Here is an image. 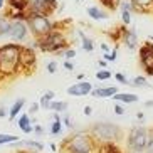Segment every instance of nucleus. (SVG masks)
<instances>
[{"instance_id":"1","label":"nucleus","mask_w":153,"mask_h":153,"mask_svg":"<svg viewBox=\"0 0 153 153\" xmlns=\"http://www.w3.org/2000/svg\"><path fill=\"white\" fill-rule=\"evenodd\" d=\"M20 51L22 45L15 42H7L0 45V76H14L20 72Z\"/></svg>"},{"instance_id":"2","label":"nucleus","mask_w":153,"mask_h":153,"mask_svg":"<svg viewBox=\"0 0 153 153\" xmlns=\"http://www.w3.org/2000/svg\"><path fill=\"white\" fill-rule=\"evenodd\" d=\"M30 47H39L42 52H52V54H61L64 56V52L68 51L69 47V41H66V36L64 32L61 30H52L49 32L47 36L41 37V39H34L32 44H29Z\"/></svg>"},{"instance_id":"3","label":"nucleus","mask_w":153,"mask_h":153,"mask_svg":"<svg viewBox=\"0 0 153 153\" xmlns=\"http://www.w3.org/2000/svg\"><path fill=\"white\" fill-rule=\"evenodd\" d=\"M61 148L66 153H93L94 152V138L89 133L79 131V133L69 136L68 140H64Z\"/></svg>"},{"instance_id":"4","label":"nucleus","mask_w":153,"mask_h":153,"mask_svg":"<svg viewBox=\"0 0 153 153\" xmlns=\"http://www.w3.org/2000/svg\"><path fill=\"white\" fill-rule=\"evenodd\" d=\"M89 135L94 138V141H104V143H113L123 136V131L118 125L111 123H96L89 130Z\"/></svg>"},{"instance_id":"5","label":"nucleus","mask_w":153,"mask_h":153,"mask_svg":"<svg viewBox=\"0 0 153 153\" xmlns=\"http://www.w3.org/2000/svg\"><path fill=\"white\" fill-rule=\"evenodd\" d=\"M27 25L30 29V34L36 39L47 36L49 32L54 30V22L51 20V17L47 15H36V14H29L27 15Z\"/></svg>"},{"instance_id":"6","label":"nucleus","mask_w":153,"mask_h":153,"mask_svg":"<svg viewBox=\"0 0 153 153\" xmlns=\"http://www.w3.org/2000/svg\"><path fill=\"white\" fill-rule=\"evenodd\" d=\"M150 131L143 126H133L128 133V148L133 153H143L146 152Z\"/></svg>"},{"instance_id":"7","label":"nucleus","mask_w":153,"mask_h":153,"mask_svg":"<svg viewBox=\"0 0 153 153\" xmlns=\"http://www.w3.org/2000/svg\"><path fill=\"white\" fill-rule=\"evenodd\" d=\"M9 37H10V41L15 42V44L27 42V39L30 37V29H29L27 22L25 20H12Z\"/></svg>"},{"instance_id":"8","label":"nucleus","mask_w":153,"mask_h":153,"mask_svg":"<svg viewBox=\"0 0 153 153\" xmlns=\"http://www.w3.org/2000/svg\"><path fill=\"white\" fill-rule=\"evenodd\" d=\"M57 0H29V10L27 14L36 15H47L51 17L52 12L57 9Z\"/></svg>"},{"instance_id":"9","label":"nucleus","mask_w":153,"mask_h":153,"mask_svg":"<svg viewBox=\"0 0 153 153\" xmlns=\"http://www.w3.org/2000/svg\"><path fill=\"white\" fill-rule=\"evenodd\" d=\"M36 62H37V56L34 47L22 45V51H20V71L32 72L36 69Z\"/></svg>"},{"instance_id":"10","label":"nucleus","mask_w":153,"mask_h":153,"mask_svg":"<svg viewBox=\"0 0 153 153\" xmlns=\"http://www.w3.org/2000/svg\"><path fill=\"white\" fill-rule=\"evenodd\" d=\"M140 61L143 66V71L146 76H153V44L152 42H145L140 47Z\"/></svg>"},{"instance_id":"11","label":"nucleus","mask_w":153,"mask_h":153,"mask_svg":"<svg viewBox=\"0 0 153 153\" xmlns=\"http://www.w3.org/2000/svg\"><path fill=\"white\" fill-rule=\"evenodd\" d=\"M93 84L89 81H77L72 86L68 88V94L69 96H88L93 93Z\"/></svg>"},{"instance_id":"12","label":"nucleus","mask_w":153,"mask_h":153,"mask_svg":"<svg viewBox=\"0 0 153 153\" xmlns=\"http://www.w3.org/2000/svg\"><path fill=\"white\" fill-rule=\"evenodd\" d=\"M121 41H123V44H125V47H128L130 51H136V49L140 47L138 36H136V32L131 30V29H125Z\"/></svg>"},{"instance_id":"13","label":"nucleus","mask_w":153,"mask_h":153,"mask_svg":"<svg viewBox=\"0 0 153 153\" xmlns=\"http://www.w3.org/2000/svg\"><path fill=\"white\" fill-rule=\"evenodd\" d=\"M133 2V9L135 12L140 14H148L153 10V0H131Z\"/></svg>"},{"instance_id":"14","label":"nucleus","mask_w":153,"mask_h":153,"mask_svg":"<svg viewBox=\"0 0 153 153\" xmlns=\"http://www.w3.org/2000/svg\"><path fill=\"white\" fill-rule=\"evenodd\" d=\"M25 98H19V99H15L14 101V104L10 106V109H9V120L10 121H14L15 118H19V114H20V111H22V108L25 106Z\"/></svg>"},{"instance_id":"15","label":"nucleus","mask_w":153,"mask_h":153,"mask_svg":"<svg viewBox=\"0 0 153 153\" xmlns=\"http://www.w3.org/2000/svg\"><path fill=\"white\" fill-rule=\"evenodd\" d=\"M116 93H118L116 86H108V88H96V89H93L91 94L94 98H113Z\"/></svg>"},{"instance_id":"16","label":"nucleus","mask_w":153,"mask_h":153,"mask_svg":"<svg viewBox=\"0 0 153 153\" xmlns=\"http://www.w3.org/2000/svg\"><path fill=\"white\" fill-rule=\"evenodd\" d=\"M19 128L25 133V135H29V133H32L34 131V126H32V120L30 116H29L27 113H22L20 116H19V121H17Z\"/></svg>"},{"instance_id":"17","label":"nucleus","mask_w":153,"mask_h":153,"mask_svg":"<svg viewBox=\"0 0 153 153\" xmlns=\"http://www.w3.org/2000/svg\"><path fill=\"white\" fill-rule=\"evenodd\" d=\"M86 12H88V15H89L93 20H104V19H108V12H106L103 7H96V5H93V7H88Z\"/></svg>"},{"instance_id":"18","label":"nucleus","mask_w":153,"mask_h":153,"mask_svg":"<svg viewBox=\"0 0 153 153\" xmlns=\"http://www.w3.org/2000/svg\"><path fill=\"white\" fill-rule=\"evenodd\" d=\"M113 98L116 99V103H121V104H133L140 99L138 96L133 94V93H116Z\"/></svg>"},{"instance_id":"19","label":"nucleus","mask_w":153,"mask_h":153,"mask_svg":"<svg viewBox=\"0 0 153 153\" xmlns=\"http://www.w3.org/2000/svg\"><path fill=\"white\" fill-rule=\"evenodd\" d=\"M10 10L15 12H27L29 10V0H7Z\"/></svg>"},{"instance_id":"20","label":"nucleus","mask_w":153,"mask_h":153,"mask_svg":"<svg viewBox=\"0 0 153 153\" xmlns=\"http://www.w3.org/2000/svg\"><path fill=\"white\" fill-rule=\"evenodd\" d=\"M62 118L59 113H54V123L51 125V135L52 136H57L61 135V131H62Z\"/></svg>"},{"instance_id":"21","label":"nucleus","mask_w":153,"mask_h":153,"mask_svg":"<svg viewBox=\"0 0 153 153\" xmlns=\"http://www.w3.org/2000/svg\"><path fill=\"white\" fill-rule=\"evenodd\" d=\"M77 34H79V39H81V42H82V49H84L86 52H93V51H94V44H93V41H91L89 37L86 36L84 32H81V30H77Z\"/></svg>"},{"instance_id":"22","label":"nucleus","mask_w":153,"mask_h":153,"mask_svg":"<svg viewBox=\"0 0 153 153\" xmlns=\"http://www.w3.org/2000/svg\"><path fill=\"white\" fill-rule=\"evenodd\" d=\"M10 20L5 15H0V37H9L10 32Z\"/></svg>"},{"instance_id":"23","label":"nucleus","mask_w":153,"mask_h":153,"mask_svg":"<svg viewBox=\"0 0 153 153\" xmlns=\"http://www.w3.org/2000/svg\"><path fill=\"white\" fill-rule=\"evenodd\" d=\"M54 93L52 91H47V93H44L42 94V98L39 99V104H41V108H44V109H49V104L54 101Z\"/></svg>"},{"instance_id":"24","label":"nucleus","mask_w":153,"mask_h":153,"mask_svg":"<svg viewBox=\"0 0 153 153\" xmlns=\"http://www.w3.org/2000/svg\"><path fill=\"white\" fill-rule=\"evenodd\" d=\"M49 109H52L54 113H66L68 103H66V101H52V103L49 104Z\"/></svg>"},{"instance_id":"25","label":"nucleus","mask_w":153,"mask_h":153,"mask_svg":"<svg viewBox=\"0 0 153 153\" xmlns=\"http://www.w3.org/2000/svg\"><path fill=\"white\" fill-rule=\"evenodd\" d=\"M19 136L17 135H5V133H0V145H10V143H15V141H19Z\"/></svg>"},{"instance_id":"26","label":"nucleus","mask_w":153,"mask_h":153,"mask_svg":"<svg viewBox=\"0 0 153 153\" xmlns=\"http://www.w3.org/2000/svg\"><path fill=\"white\" fill-rule=\"evenodd\" d=\"M101 2V5H103L106 10H109V12H114V10L118 9V0H99Z\"/></svg>"},{"instance_id":"27","label":"nucleus","mask_w":153,"mask_h":153,"mask_svg":"<svg viewBox=\"0 0 153 153\" xmlns=\"http://www.w3.org/2000/svg\"><path fill=\"white\" fill-rule=\"evenodd\" d=\"M133 84H135L136 88H150V82H148V79H146V76H136L135 79H133Z\"/></svg>"},{"instance_id":"28","label":"nucleus","mask_w":153,"mask_h":153,"mask_svg":"<svg viewBox=\"0 0 153 153\" xmlns=\"http://www.w3.org/2000/svg\"><path fill=\"white\" fill-rule=\"evenodd\" d=\"M111 76H113L111 71H108V69H101V71L96 72V79H98V81H106V79H109Z\"/></svg>"},{"instance_id":"29","label":"nucleus","mask_w":153,"mask_h":153,"mask_svg":"<svg viewBox=\"0 0 153 153\" xmlns=\"http://www.w3.org/2000/svg\"><path fill=\"white\" fill-rule=\"evenodd\" d=\"M116 57H118V45L111 51V52H104V54H103V59H106L108 62H114Z\"/></svg>"},{"instance_id":"30","label":"nucleus","mask_w":153,"mask_h":153,"mask_svg":"<svg viewBox=\"0 0 153 153\" xmlns=\"http://www.w3.org/2000/svg\"><path fill=\"white\" fill-rule=\"evenodd\" d=\"M114 79H116V81H120L121 84H128V82H130V81H128V77L123 76L121 72H114Z\"/></svg>"},{"instance_id":"31","label":"nucleus","mask_w":153,"mask_h":153,"mask_svg":"<svg viewBox=\"0 0 153 153\" xmlns=\"http://www.w3.org/2000/svg\"><path fill=\"white\" fill-rule=\"evenodd\" d=\"M146 153H153V130L148 135V145H146Z\"/></svg>"},{"instance_id":"32","label":"nucleus","mask_w":153,"mask_h":153,"mask_svg":"<svg viewBox=\"0 0 153 153\" xmlns=\"http://www.w3.org/2000/svg\"><path fill=\"white\" fill-rule=\"evenodd\" d=\"M56 71H57V62H56V61H51V62L47 64V72H49V74H54Z\"/></svg>"},{"instance_id":"33","label":"nucleus","mask_w":153,"mask_h":153,"mask_svg":"<svg viewBox=\"0 0 153 153\" xmlns=\"http://www.w3.org/2000/svg\"><path fill=\"white\" fill-rule=\"evenodd\" d=\"M62 125H66L68 128H72V126H74V125H72V121H71V118H69L68 113H66V114H64V118H62Z\"/></svg>"},{"instance_id":"34","label":"nucleus","mask_w":153,"mask_h":153,"mask_svg":"<svg viewBox=\"0 0 153 153\" xmlns=\"http://www.w3.org/2000/svg\"><path fill=\"white\" fill-rule=\"evenodd\" d=\"M114 113H116V114H120V116H121V114H125V108L121 106V103L114 104Z\"/></svg>"},{"instance_id":"35","label":"nucleus","mask_w":153,"mask_h":153,"mask_svg":"<svg viewBox=\"0 0 153 153\" xmlns=\"http://www.w3.org/2000/svg\"><path fill=\"white\" fill-rule=\"evenodd\" d=\"M74 56H76V49H68L64 52V57L66 59H71V57H74Z\"/></svg>"},{"instance_id":"36","label":"nucleus","mask_w":153,"mask_h":153,"mask_svg":"<svg viewBox=\"0 0 153 153\" xmlns=\"http://www.w3.org/2000/svg\"><path fill=\"white\" fill-rule=\"evenodd\" d=\"M34 133H36L37 136H41V135H44V128H42L41 125H36V126H34Z\"/></svg>"},{"instance_id":"37","label":"nucleus","mask_w":153,"mask_h":153,"mask_svg":"<svg viewBox=\"0 0 153 153\" xmlns=\"http://www.w3.org/2000/svg\"><path fill=\"white\" fill-rule=\"evenodd\" d=\"M39 108H41V104H39V103L30 104V108H29V113H37V111H39Z\"/></svg>"},{"instance_id":"38","label":"nucleus","mask_w":153,"mask_h":153,"mask_svg":"<svg viewBox=\"0 0 153 153\" xmlns=\"http://www.w3.org/2000/svg\"><path fill=\"white\" fill-rule=\"evenodd\" d=\"M64 68L68 69V71H74V64L69 62V61H66V62H64Z\"/></svg>"},{"instance_id":"39","label":"nucleus","mask_w":153,"mask_h":153,"mask_svg":"<svg viewBox=\"0 0 153 153\" xmlns=\"http://www.w3.org/2000/svg\"><path fill=\"white\" fill-rule=\"evenodd\" d=\"M82 113H84L86 116H89L91 113H93V108H91V106H84V109H82Z\"/></svg>"},{"instance_id":"40","label":"nucleus","mask_w":153,"mask_h":153,"mask_svg":"<svg viewBox=\"0 0 153 153\" xmlns=\"http://www.w3.org/2000/svg\"><path fill=\"white\" fill-rule=\"evenodd\" d=\"M7 116V109H5V106H0V118H5Z\"/></svg>"},{"instance_id":"41","label":"nucleus","mask_w":153,"mask_h":153,"mask_svg":"<svg viewBox=\"0 0 153 153\" xmlns=\"http://www.w3.org/2000/svg\"><path fill=\"white\" fill-rule=\"evenodd\" d=\"M98 66L101 69H104V68H106V61H98Z\"/></svg>"},{"instance_id":"42","label":"nucleus","mask_w":153,"mask_h":153,"mask_svg":"<svg viewBox=\"0 0 153 153\" xmlns=\"http://www.w3.org/2000/svg\"><path fill=\"white\" fill-rule=\"evenodd\" d=\"M5 4H7V0H0V12L5 9Z\"/></svg>"},{"instance_id":"43","label":"nucleus","mask_w":153,"mask_h":153,"mask_svg":"<svg viewBox=\"0 0 153 153\" xmlns=\"http://www.w3.org/2000/svg\"><path fill=\"white\" fill-rule=\"evenodd\" d=\"M101 49H103L104 52H109V47H108L106 44H101Z\"/></svg>"},{"instance_id":"44","label":"nucleus","mask_w":153,"mask_h":153,"mask_svg":"<svg viewBox=\"0 0 153 153\" xmlns=\"http://www.w3.org/2000/svg\"><path fill=\"white\" fill-rule=\"evenodd\" d=\"M136 118H138V120H143V118H145V114H143V113H141V111H140L138 114H136Z\"/></svg>"},{"instance_id":"45","label":"nucleus","mask_w":153,"mask_h":153,"mask_svg":"<svg viewBox=\"0 0 153 153\" xmlns=\"http://www.w3.org/2000/svg\"><path fill=\"white\" fill-rule=\"evenodd\" d=\"M77 79L79 81H84V74H77Z\"/></svg>"},{"instance_id":"46","label":"nucleus","mask_w":153,"mask_h":153,"mask_svg":"<svg viewBox=\"0 0 153 153\" xmlns=\"http://www.w3.org/2000/svg\"><path fill=\"white\" fill-rule=\"evenodd\" d=\"M145 106H148V108H152V106H153V101H148V103H145Z\"/></svg>"},{"instance_id":"47","label":"nucleus","mask_w":153,"mask_h":153,"mask_svg":"<svg viewBox=\"0 0 153 153\" xmlns=\"http://www.w3.org/2000/svg\"><path fill=\"white\" fill-rule=\"evenodd\" d=\"M22 153H34V152H22Z\"/></svg>"},{"instance_id":"48","label":"nucleus","mask_w":153,"mask_h":153,"mask_svg":"<svg viewBox=\"0 0 153 153\" xmlns=\"http://www.w3.org/2000/svg\"><path fill=\"white\" fill-rule=\"evenodd\" d=\"M17 153H22V152H17Z\"/></svg>"},{"instance_id":"49","label":"nucleus","mask_w":153,"mask_h":153,"mask_svg":"<svg viewBox=\"0 0 153 153\" xmlns=\"http://www.w3.org/2000/svg\"><path fill=\"white\" fill-rule=\"evenodd\" d=\"M77 2H79V0H77Z\"/></svg>"}]
</instances>
